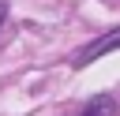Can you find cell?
<instances>
[{
  "label": "cell",
  "mask_w": 120,
  "mask_h": 116,
  "mask_svg": "<svg viewBox=\"0 0 120 116\" xmlns=\"http://www.w3.org/2000/svg\"><path fill=\"white\" fill-rule=\"evenodd\" d=\"M112 49H120V30H112V34L90 41L82 52H75V67H82V64H90V60H98V56H105V52H112Z\"/></svg>",
  "instance_id": "obj_1"
},
{
  "label": "cell",
  "mask_w": 120,
  "mask_h": 116,
  "mask_svg": "<svg viewBox=\"0 0 120 116\" xmlns=\"http://www.w3.org/2000/svg\"><path fill=\"white\" fill-rule=\"evenodd\" d=\"M75 116H120V105H116L109 94H101V97H90L86 105H79Z\"/></svg>",
  "instance_id": "obj_2"
},
{
  "label": "cell",
  "mask_w": 120,
  "mask_h": 116,
  "mask_svg": "<svg viewBox=\"0 0 120 116\" xmlns=\"http://www.w3.org/2000/svg\"><path fill=\"white\" fill-rule=\"evenodd\" d=\"M4 19H8V0H0V26H4Z\"/></svg>",
  "instance_id": "obj_3"
}]
</instances>
